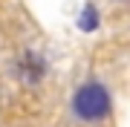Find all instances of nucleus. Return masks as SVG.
<instances>
[{
	"instance_id": "nucleus-1",
	"label": "nucleus",
	"mask_w": 130,
	"mask_h": 127,
	"mask_svg": "<svg viewBox=\"0 0 130 127\" xmlns=\"http://www.w3.org/2000/svg\"><path fill=\"white\" fill-rule=\"evenodd\" d=\"M113 110V98H110V89L98 81H87L75 89L72 95V116L84 124H95L104 121Z\"/></svg>"
},
{
	"instance_id": "nucleus-2",
	"label": "nucleus",
	"mask_w": 130,
	"mask_h": 127,
	"mask_svg": "<svg viewBox=\"0 0 130 127\" xmlns=\"http://www.w3.org/2000/svg\"><path fill=\"white\" fill-rule=\"evenodd\" d=\"M20 72L26 75V81H32V84H35V81H41V75L46 72V61H41L38 55H32V52H29L26 61L20 64Z\"/></svg>"
},
{
	"instance_id": "nucleus-3",
	"label": "nucleus",
	"mask_w": 130,
	"mask_h": 127,
	"mask_svg": "<svg viewBox=\"0 0 130 127\" xmlns=\"http://www.w3.org/2000/svg\"><path fill=\"white\" fill-rule=\"evenodd\" d=\"M98 20H101L98 9H95L93 3H87L81 9V14H78V29H81V32H95V29H98Z\"/></svg>"
}]
</instances>
